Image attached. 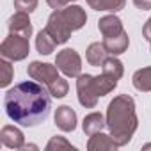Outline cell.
I'll list each match as a JSON object with an SVG mask.
<instances>
[{
  "mask_svg": "<svg viewBox=\"0 0 151 151\" xmlns=\"http://www.w3.org/2000/svg\"><path fill=\"white\" fill-rule=\"evenodd\" d=\"M4 109L11 121L22 126H37L50 116L52 94L46 86L36 80H27L6 93Z\"/></svg>",
  "mask_w": 151,
  "mask_h": 151,
  "instance_id": "6da1fadb",
  "label": "cell"
},
{
  "mask_svg": "<svg viewBox=\"0 0 151 151\" xmlns=\"http://www.w3.org/2000/svg\"><path fill=\"white\" fill-rule=\"evenodd\" d=\"M107 128L119 147L126 146L139 128V117L135 112V101L128 94L116 96L107 107Z\"/></svg>",
  "mask_w": 151,
  "mask_h": 151,
  "instance_id": "7a4b0ae2",
  "label": "cell"
},
{
  "mask_svg": "<svg viewBox=\"0 0 151 151\" xmlns=\"http://www.w3.org/2000/svg\"><path fill=\"white\" fill-rule=\"evenodd\" d=\"M30 53V43L29 37H23L20 34H11L0 45V55L4 59H9L11 62H20L27 59Z\"/></svg>",
  "mask_w": 151,
  "mask_h": 151,
  "instance_id": "3957f363",
  "label": "cell"
},
{
  "mask_svg": "<svg viewBox=\"0 0 151 151\" xmlns=\"http://www.w3.org/2000/svg\"><path fill=\"white\" fill-rule=\"evenodd\" d=\"M55 66L68 78H77L82 71V59L75 48H64L55 57Z\"/></svg>",
  "mask_w": 151,
  "mask_h": 151,
  "instance_id": "277c9868",
  "label": "cell"
},
{
  "mask_svg": "<svg viewBox=\"0 0 151 151\" xmlns=\"http://www.w3.org/2000/svg\"><path fill=\"white\" fill-rule=\"evenodd\" d=\"M94 77L89 73H80L77 77V94H78V103L84 109H94L98 105V94L94 91L93 84Z\"/></svg>",
  "mask_w": 151,
  "mask_h": 151,
  "instance_id": "5b68a950",
  "label": "cell"
},
{
  "mask_svg": "<svg viewBox=\"0 0 151 151\" xmlns=\"http://www.w3.org/2000/svg\"><path fill=\"white\" fill-rule=\"evenodd\" d=\"M45 29H46V32L53 37V41H55L57 45L68 43V39H69L71 34H73V30H71L69 25L66 23V20H64L60 9H53V13L48 16V22H46V27H45Z\"/></svg>",
  "mask_w": 151,
  "mask_h": 151,
  "instance_id": "8992f818",
  "label": "cell"
},
{
  "mask_svg": "<svg viewBox=\"0 0 151 151\" xmlns=\"http://www.w3.org/2000/svg\"><path fill=\"white\" fill-rule=\"evenodd\" d=\"M29 77L43 86L52 84L55 78H59V68L50 62H41V60H32L27 68Z\"/></svg>",
  "mask_w": 151,
  "mask_h": 151,
  "instance_id": "52a82bcc",
  "label": "cell"
},
{
  "mask_svg": "<svg viewBox=\"0 0 151 151\" xmlns=\"http://www.w3.org/2000/svg\"><path fill=\"white\" fill-rule=\"evenodd\" d=\"M53 121H55V126L60 130V132H75L77 130V112H75L69 105H60L57 107L55 110V116H53Z\"/></svg>",
  "mask_w": 151,
  "mask_h": 151,
  "instance_id": "ba28073f",
  "label": "cell"
},
{
  "mask_svg": "<svg viewBox=\"0 0 151 151\" xmlns=\"http://www.w3.org/2000/svg\"><path fill=\"white\" fill-rule=\"evenodd\" d=\"M0 140L2 144L9 149H23L25 146V135L20 128L13 126V124H6L0 130Z\"/></svg>",
  "mask_w": 151,
  "mask_h": 151,
  "instance_id": "9c48e42d",
  "label": "cell"
},
{
  "mask_svg": "<svg viewBox=\"0 0 151 151\" xmlns=\"http://www.w3.org/2000/svg\"><path fill=\"white\" fill-rule=\"evenodd\" d=\"M9 32L11 34H20L23 37H30L34 29H32V23H30V18L27 13H22V11H16L11 18H9Z\"/></svg>",
  "mask_w": 151,
  "mask_h": 151,
  "instance_id": "30bf717a",
  "label": "cell"
},
{
  "mask_svg": "<svg viewBox=\"0 0 151 151\" xmlns=\"http://www.w3.org/2000/svg\"><path fill=\"white\" fill-rule=\"evenodd\" d=\"M60 13H62V16H64V20H66V23L69 25V29L75 32V30H80L84 25H86V22H87V14H86V11H84V7H80V6H66L64 9H60Z\"/></svg>",
  "mask_w": 151,
  "mask_h": 151,
  "instance_id": "8fae6325",
  "label": "cell"
},
{
  "mask_svg": "<svg viewBox=\"0 0 151 151\" xmlns=\"http://www.w3.org/2000/svg\"><path fill=\"white\" fill-rule=\"evenodd\" d=\"M98 29H100V32H101L103 37H110V36H117V34L124 32L123 22L119 20V16H116V13L100 18V22H98Z\"/></svg>",
  "mask_w": 151,
  "mask_h": 151,
  "instance_id": "7c38bea8",
  "label": "cell"
},
{
  "mask_svg": "<svg viewBox=\"0 0 151 151\" xmlns=\"http://www.w3.org/2000/svg\"><path fill=\"white\" fill-rule=\"evenodd\" d=\"M117 147L119 146L116 144L112 135L110 133H103V132H98V133L91 135V139L87 142V149L89 151H114Z\"/></svg>",
  "mask_w": 151,
  "mask_h": 151,
  "instance_id": "4fadbf2b",
  "label": "cell"
},
{
  "mask_svg": "<svg viewBox=\"0 0 151 151\" xmlns=\"http://www.w3.org/2000/svg\"><path fill=\"white\" fill-rule=\"evenodd\" d=\"M103 45H105L109 55H121V53H124V52L128 50V46H130V37H128V34H126V30H124V32H121V34H117V36L103 37Z\"/></svg>",
  "mask_w": 151,
  "mask_h": 151,
  "instance_id": "5bb4252c",
  "label": "cell"
},
{
  "mask_svg": "<svg viewBox=\"0 0 151 151\" xmlns=\"http://www.w3.org/2000/svg\"><path fill=\"white\" fill-rule=\"evenodd\" d=\"M107 57H109V52H107L103 41H101V43H100V41L91 43V45L87 46V50H86V59H87V62H89L91 66H94V68L103 66V62L107 60Z\"/></svg>",
  "mask_w": 151,
  "mask_h": 151,
  "instance_id": "9a60e30c",
  "label": "cell"
},
{
  "mask_svg": "<svg viewBox=\"0 0 151 151\" xmlns=\"http://www.w3.org/2000/svg\"><path fill=\"white\" fill-rule=\"evenodd\" d=\"M107 126V119L101 112H91L84 117L82 121V128H84V133L86 135H94L98 132H103V128Z\"/></svg>",
  "mask_w": 151,
  "mask_h": 151,
  "instance_id": "2e32d148",
  "label": "cell"
},
{
  "mask_svg": "<svg viewBox=\"0 0 151 151\" xmlns=\"http://www.w3.org/2000/svg\"><path fill=\"white\" fill-rule=\"evenodd\" d=\"M132 84L140 93H151V66L137 69L132 77Z\"/></svg>",
  "mask_w": 151,
  "mask_h": 151,
  "instance_id": "e0dca14e",
  "label": "cell"
},
{
  "mask_svg": "<svg viewBox=\"0 0 151 151\" xmlns=\"http://www.w3.org/2000/svg\"><path fill=\"white\" fill-rule=\"evenodd\" d=\"M93 84H94V91H96V94H98L100 98H103V96H107L109 93H112V91L117 87V78L109 77V75L101 73V75H98V77H94Z\"/></svg>",
  "mask_w": 151,
  "mask_h": 151,
  "instance_id": "ac0fdd59",
  "label": "cell"
},
{
  "mask_svg": "<svg viewBox=\"0 0 151 151\" xmlns=\"http://www.w3.org/2000/svg\"><path fill=\"white\" fill-rule=\"evenodd\" d=\"M55 46H57V43H55L53 37L46 32V29H43V30L37 32V36H36V50H37V53H41V55H50V53L55 50Z\"/></svg>",
  "mask_w": 151,
  "mask_h": 151,
  "instance_id": "d6986e66",
  "label": "cell"
},
{
  "mask_svg": "<svg viewBox=\"0 0 151 151\" xmlns=\"http://www.w3.org/2000/svg\"><path fill=\"white\" fill-rule=\"evenodd\" d=\"M101 73H105V75H109V77H114V78L119 80L123 75H124V66L117 59V55H109L107 60L101 66Z\"/></svg>",
  "mask_w": 151,
  "mask_h": 151,
  "instance_id": "ffe728a7",
  "label": "cell"
},
{
  "mask_svg": "<svg viewBox=\"0 0 151 151\" xmlns=\"http://www.w3.org/2000/svg\"><path fill=\"white\" fill-rule=\"evenodd\" d=\"M126 0H93L89 4L94 11H107V13H119L124 9Z\"/></svg>",
  "mask_w": 151,
  "mask_h": 151,
  "instance_id": "44dd1931",
  "label": "cell"
},
{
  "mask_svg": "<svg viewBox=\"0 0 151 151\" xmlns=\"http://www.w3.org/2000/svg\"><path fill=\"white\" fill-rule=\"evenodd\" d=\"M46 151H75L77 147H75L66 137H60V135H55V137H52L50 140H48V144H46V147H45Z\"/></svg>",
  "mask_w": 151,
  "mask_h": 151,
  "instance_id": "7402d4cb",
  "label": "cell"
},
{
  "mask_svg": "<svg viewBox=\"0 0 151 151\" xmlns=\"http://www.w3.org/2000/svg\"><path fill=\"white\" fill-rule=\"evenodd\" d=\"M48 87V91H50V94H52V98H64L66 94H68V91H69V84H68V80L66 78H62V77H59V78H55L52 84H48L46 86Z\"/></svg>",
  "mask_w": 151,
  "mask_h": 151,
  "instance_id": "603a6c76",
  "label": "cell"
},
{
  "mask_svg": "<svg viewBox=\"0 0 151 151\" xmlns=\"http://www.w3.org/2000/svg\"><path fill=\"white\" fill-rule=\"evenodd\" d=\"M0 73H2V77H0V87H7L14 77V69H13L9 59L2 57V60H0Z\"/></svg>",
  "mask_w": 151,
  "mask_h": 151,
  "instance_id": "cb8c5ba5",
  "label": "cell"
},
{
  "mask_svg": "<svg viewBox=\"0 0 151 151\" xmlns=\"http://www.w3.org/2000/svg\"><path fill=\"white\" fill-rule=\"evenodd\" d=\"M37 4H39L37 0H14V9L30 14L37 9Z\"/></svg>",
  "mask_w": 151,
  "mask_h": 151,
  "instance_id": "d4e9b609",
  "label": "cell"
},
{
  "mask_svg": "<svg viewBox=\"0 0 151 151\" xmlns=\"http://www.w3.org/2000/svg\"><path fill=\"white\" fill-rule=\"evenodd\" d=\"M77 0H46V4L52 7V9H64L66 6L69 4H75Z\"/></svg>",
  "mask_w": 151,
  "mask_h": 151,
  "instance_id": "484cf974",
  "label": "cell"
},
{
  "mask_svg": "<svg viewBox=\"0 0 151 151\" xmlns=\"http://www.w3.org/2000/svg\"><path fill=\"white\" fill-rule=\"evenodd\" d=\"M133 4L140 11H151V0H133Z\"/></svg>",
  "mask_w": 151,
  "mask_h": 151,
  "instance_id": "4316f807",
  "label": "cell"
},
{
  "mask_svg": "<svg viewBox=\"0 0 151 151\" xmlns=\"http://www.w3.org/2000/svg\"><path fill=\"white\" fill-rule=\"evenodd\" d=\"M142 36H144L147 41H151V16L147 18V22H146L144 27H142Z\"/></svg>",
  "mask_w": 151,
  "mask_h": 151,
  "instance_id": "83f0119b",
  "label": "cell"
},
{
  "mask_svg": "<svg viewBox=\"0 0 151 151\" xmlns=\"http://www.w3.org/2000/svg\"><path fill=\"white\" fill-rule=\"evenodd\" d=\"M23 149H37V146H34V144H25Z\"/></svg>",
  "mask_w": 151,
  "mask_h": 151,
  "instance_id": "f1b7e54d",
  "label": "cell"
},
{
  "mask_svg": "<svg viewBox=\"0 0 151 151\" xmlns=\"http://www.w3.org/2000/svg\"><path fill=\"white\" fill-rule=\"evenodd\" d=\"M142 149H151V142H149V144H144V146H142Z\"/></svg>",
  "mask_w": 151,
  "mask_h": 151,
  "instance_id": "f546056e",
  "label": "cell"
},
{
  "mask_svg": "<svg viewBox=\"0 0 151 151\" xmlns=\"http://www.w3.org/2000/svg\"><path fill=\"white\" fill-rule=\"evenodd\" d=\"M86 2H87V4H91V2H93V0H86Z\"/></svg>",
  "mask_w": 151,
  "mask_h": 151,
  "instance_id": "4dcf8cb0",
  "label": "cell"
},
{
  "mask_svg": "<svg viewBox=\"0 0 151 151\" xmlns=\"http://www.w3.org/2000/svg\"><path fill=\"white\" fill-rule=\"evenodd\" d=\"M149 43H151V41H149ZM149 50H151V48H149Z\"/></svg>",
  "mask_w": 151,
  "mask_h": 151,
  "instance_id": "1f68e13d",
  "label": "cell"
}]
</instances>
